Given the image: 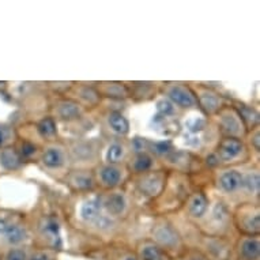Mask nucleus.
Here are the masks:
<instances>
[{
  "label": "nucleus",
  "mask_w": 260,
  "mask_h": 260,
  "mask_svg": "<svg viewBox=\"0 0 260 260\" xmlns=\"http://www.w3.org/2000/svg\"><path fill=\"white\" fill-rule=\"evenodd\" d=\"M153 236L155 244L165 252L171 251V249H177L180 247V236L172 226H157L154 229Z\"/></svg>",
  "instance_id": "f257e3e1"
},
{
  "label": "nucleus",
  "mask_w": 260,
  "mask_h": 260,
  "mask_svg": "<svg viewBox=\"0 0 260 260\" xmlns=\"http://www.w3.org/2000/svg\"><path fill=\"white\" fill-rule=\"evenodd\" d=\"M244 145L237 138H228L221 142L218 147V159L222 162H231L243 153Z\"/></svg>",
  "instance_id": "f03ea898"
},
{
  "label": "nucleus",
  "mask_w": 260,
  "mask_h": 260,
  "mask_svg": "<svg viewBox=\"0 0 260 260\" xmlns=\"http://www.w3.org/2000/svg\"><path fill=\"white\" fill-rule=\"evenodd\" d=\"M221 125L222 129L226 134H229L231 138L241 137L244 134L243 120H241L240 115H237L235 111H226L222 113Z\"/></svg>",
  "instance_id": "7ed1b4c3"
},
{
  "label": "nucleus",
  "mask_w": 260,
  "mask_h": 260,
  "mask_svg": "<svg viewBox=\"0 0 260 260\" xmlns=\"http://www.w3.org/2000/svg\"><path fill=\"white\" fill-rule=\"evenodd\" d=\"M237 255L240 260L260 259V240L257 237H245L239 243Z\"/></svg>",
  "instance_id": "20e7f679"
},
{
  "label": "nucleus",
  "mask_w": 260,
  "mask_h": 260,
  "mask_svg": "<svg viewBox=\"0 0 260 260\" xmlns=\"http://www.w3.org/2000/svg\"><path fill=\"white\" fill-rule=\"evenodd\" d=\"M168 95L172 100V104H176V105L183 108L193 107L195 103H197L193 94L187 87H184V86H172L171 89L168 90Z\"/></svg>",
  "instance_id": "39448f33"
},
{
  "label": "nucleus",
  "mask_w": 260,
  "mask_h": 260,
  "mask_svg": "<svg viewBox=\"0 0 260 260\" xmlns=\"http://www.w3.org/2000/svg\"><path fill=\"white\" fill-rule=\"evenodd\" d=\"M138 257L141 260H171L169 255L155 243H143L139 247Z\"/></svg>",
  "instance_id": "423d86ee"
},
{
  "label": "nucleus",
  "mask_w": 260,
  "mask_h": 260,
  "mask_svg": "<svg viewBox=\"0 0 260 260\" xmlns=\"http://www.w3.org/2000/svg\"><path fill=\"white\" fill-rule=\"evenodd\" d=\"M81 217L86 222H95L101 217V202L99 199L86 201L81 207Z\"/></svg>",
  "instance_id": "0eeeda50"
},
{
  "label": "nucleus",
  "mask_w": 260,
  "mask_h": 260,
  "mask_svg": "<svg viewBox=\"0 0 260 260\" xmlns=\"http://www.w3.org/2000/svg\"><path fill=\"white\" fill-rule=\"evenodd\" d=\"M162 183L164 181H162L161 175H149L139 181V188H141L142 192H145L146 195L154 197V195H158V192L161 191Z\"/></svg>",
  "instance_id": "6e6552de"
},
{
  "label": "nucleus",
  "mask_w": 260,
  "mask_h": 260,
  "mask_svg": "<svg viewBox=\"0 0 260 260\" xmlns=\"http://www.w3.org/2000/svg\"><path fill=\"white\" fill-rule=\"evenodd\" d=\"M241 180L243 176L240 175L237 171H229L225 172L219 179V185L225 192H235L241 187Z\"/></svg>",
  "instance_id": "1a4fd4ad"
},
{
  "label": "nucleus",
  "mask_w": 260,
  "mask_h": 260,
  "mask_svg": "<svg viewBox=\"0 0 260 260\" xmlns=\"http://www.w3.org/2000/svg\"><path fill=\"white\" fill-rule=\"evenodd\" d=\"M43 164L47 168H51V169H57V168L63 167V150L59 149V147H49V149L45 150L43 154Z\"/></svg>",
  "instance_id": "9d476101"
},
{
  "label": "nucleus",
  "mask_w": 260,
  "mask_h": 260,
  "mask_svg": "<svg viewBox=\"0 0 260 260\" xmlns=\"http://www.w3.org/2000/svg\"><path fill=\"white\" fill-rule=\"evenodd\" d=\"M100 177H101V181L105 187L113 188L119 185L120 180H121V171L117 167L107 165L100 172Z\"/></svg>",
  "instance_id": "9b49d317"
},
{
  "label": "nucleus",
  "mask_w": 260,
  "mask_h": 260,
  "mask_svg": "<svg viewBox=\"0 0 260 260\" xmlns=\"http://www.w3.org/2000/svg\"><path fill=\"white\" fill-rule=\"evenodd\" d=\"M207 207H209V201H207V198H206L203 193H195V195L191 198V201H189L188 210H189V213H191L192 217L201 218L206 214Z\"/></svg>",
  "instance_id": "f8f14e48"
},
{
  "label": "nucleus",
  "mask_w": 260,
  "mask_h": 260,
  "mask_svg": "<svg viewBox=\"0 0 260 260\" xmlns=\"http://www.w3.org/2000/svg\"><path fill=\"white\" fill-rule=\"evenodd\" d=\"M104 206L108 213L112 215H120L125 210V198L121 193H113L107 198V201L104 202Z\"/></svg>",
  "instance_id": "ddd939ff"
},
{
  "label": "nucleus",
  "mask_w": 260,
  "mask_h": 260,
  "mask_svg": "<svg viewBox=\"0 0 260 260\" xmlns=\"http://www.w3.org/2000/svg\"><path fill=\"white\" fill-rule=\"evenodd\" d=\"M0 164L2 167L9 169V171H14L17 169L21 165V158H19V154L15 151L11 147H7V149L2 150L0 153Z\"/></svg>",
  "instance_id": "4468645a"
},
{
  "label": "nucleus",
  "mask_w": 260,
  "mask_h": 260,
  "mask_svg": "<svg viewBox=\"0 0 260 260\" xmlns=\"http://www.w3.org/2000/svg\"><path fill=\"white\" fill-rule=\"evenodd\" d=\"M57 115L63 120H75L81 116V108L73 101H63L57 105Z\"/></svg>",
  "instance_id": "2eb2a0df"
},
{
  "label": "nucleus",
  "mask_w": 260,
  "mask_h": 260,
  "mask_svg": "<svg viewBox=\"0 0 260 260\" xmlns=\"http://www.w3.org/2000/svg\"><path fill=\"white\" fill-rule=\"evenodd\" d=\"M108 123H109L112 129L119 135H127L128 131H129L128 120L119 112H112L109 117H108Z\"/></svg>",
  "instance_id": "dca6fc26"
},
{
  "label": "nucleus",
  "mask_w": 260,
  "mask_h": 260,
  "mask_svg": "<svg viewBox=\"0 0 260 260\" xmlns=\"http://www.w3.org/2000/svg\"><path fill=\"white\" fill-rule=\"evenodd\" d=\"M5 236L10 244L18 245L26 239V231L19 225H9Z\"/></svg>",
  "instance_id": "f3484780"
},
{
  "label": "nucleus",
  "mask_w": 260,
  "mask_h": 260,
  "mask_svg": "<svg viewBox=\"0 0 260 260\" xmlns=\"http://www.w3.org/2000/svg\"><path fill=\"white\" fill-rule=\"evenodd\" d=\"M201 104L202 107L206 109V112L214 113V112H217L219 109V107H221V99L218 97L217 94L214 93H202Z\"/></svg>",
  "instance_id": "a211bd4d"
},
{
  "label": "nucleus",
  "mask_w": 260,
  "mask_h": 260,
  "mask_svg": "<svg viewBox=\"0 0 260 260\" xmlns=\"http://www.w3.org/2000/svg\"><path fill=\"white\" fill-rule=\"evenodd\" d=\"M70 183L73 184L74 187L78 188V189H89V188L93 187V179L91 176L86 175V173H74L71 177H70Z\"/></svg>",
  "instance_id": "6ab92c4d"
},
{
  "label": "nucleus",
  "mask_w": 260,
  "mask_h": 260,
  "mask_svg": "<svg viewBox=\"0 0 260 260\" xmlns=\"http://www.w3.org/2000/svg\"><path fill=\"white\" fill-rule=\"evenodd\" d=\"M259 185L260 179L257 172H251L247 176H244L243 180H241V187L245 188L251 193H257L259 192Z\"/></svg>",
  "instance_id": "aec40b11"
},
{
  "label": "nucleus",
  "mask_w": 260,
  "mask_h": 260,
  "mask_svg": "<svg viewBox=\"0 0 260 260\" xmlns=\"http://www.w3.org/2000/svg\"><path fill=\"white\" fill-rule=\"evenodd\" d=\"M151 165H153V158L150 157L149 154L141 153L138 154L137 158L134 159L133 169L137 172H146L149 171Z\"/></svg>",
  "instance_id": "412c9836"
},
{
  "label": "nucleus",
  "mask_w": 260,
  "mask_h": 260,
  "mask_svg": "<svg viewBox=\"0 0 260 260\" xmlns=\"http://www.w3.org/2000/svg\"><path fill=\"white\" fill-rule=\"evenodd\" d=\"M240 228L244 232H248V233H257L260 229L259 213L248 214V217L243 221V226H240Z\"/></svg>",
  "instance_id": "4be33fe9"
},
{
  "label": "nucleus",
  "mask_w": 260,
  "mask_h": 260,
  "mask_svg": "<svg viewBox=\"0 0 260 260\" xmlns=\"http://www.w3.org/2000/svg\"><path fill=\"white\" fill-rule=\"evenodd\" d=\"M124 153H125V150H124V146L120 145V143H113V145L109 146V149H108L107 153V159L109 164H117L120 162V159H123Z\"/></svg>",
  "instance_id": "5701e85b"
},
{
  "label": "nucleus",
  "mask_w": 260,
  "mask_h": 260,
  "mask_svg": "<svg viewBox=\"0 0 260 260\" xmlns=\"http://www.w3.org/2000/svg\"><path fill=\"white\" fill-rule=\"evenodd\" d=\"M39 133L41 134V137H52L56 134V124L53 121V119L51 117H47L40 121L39 124Z\"/></svg>",
  "instance_id": "b1692460"
},
{
  "label": "nucleus",
  "mask_w": 260,
  "mask_h": 260,
  "mask_svg": "<svg viewBox=\"0 0 260 260\" xmlns=\"http://www.w3.org/2000/svg\"><path fill=\"white\" fill-rule=\"evenodd\" d=\"M240 117H243L241 120H245L248 124H256L257 123V120H259V115H257V112L255 109H252V108H243V111H241V116Z\"/></svg>",
  "instance_id": "393cba45"
},
{
  "label": "nucleus",
  "mask_w": 260,
  "mask_h": 260,
  "mask_svg": "<svg viewBox=\"0 0 260 260\" xmlns=\"http://www.w3.org/2000/svg\"><path fill=\"white\" fill-rule=\"evenodd\" d=\"M73 154L75 155L77 158H90L93 155V150L91 147L87 145H79L77 147H74L73 149Z\"/></svg>",
  "instance_id": "a878e982"
},
{
  "label": "nucleus",
  "mask_w": 260,
  "mask_h": 260,
  "mask_svg": "<svg viewBox=\"0 0 260 260\" xmlns=\"http://www.w3.org/2000/svg\"><path fill=\"white\" fill-rule=\"evenodd\" d=\"M81 99H83L86 103L89 104H95L99 101V93L93 89H89V87H85V89L81 90Z\"/></svg>",
  "instance_id": "bb28decb"
},
{
  "label": "nucleus",
  "mask_w": 260,
  "mask_h": 260,
  "mask_svg": "<svg viewBox=\"0 0 260 260\" xmlns=\"http://www.w3.org/2000/svg\"><path fill=\"white\" fill-rule=\"evenodd\" d=\"M157 111L159 112L162 116L167 117L168 115L173 113L175 107H173V104H172L171 101H168V100H161V101H158L157 103Z\"/></svg>",
  "instance_id": "cd10ccee"
},
{
  "label": "nucleus",
  "mask_w": 260,
  "mask_h": 260,
  "mask_svg": "<svg viewBox=\"0 0 260 260\" xmlns=\"http://www.w3.org/2000/svg\"><path fill=\"white\" fill-rule=\"evenodd\" d=\"M3 260H29L27 259V255L23 249H19V248H14V249H10L7 253H6L5 259Z\"/></svg>",
  "instance_id": "c85d7f7f"
},
{
  "label": "nucleus",
  "mask_w": 260,
  "mask_h": 260,
  "mask_svg": "<svg viewBox=\"0 0 260 260\" xmlns=\"http://www.w3.org/2000/svg\"><path fill=\"white\" fill-rule=\"evenodd\" d=\"M107 93L111 94V95H117V97H125L127 95V90L125 87L119 83H108Z\"/></svg>",
  "instance_id": "c756f323"
},
{
  "label": "nucleus",
  "mask_w": 260,
  "mask_h": 260,
  "mask_svg": "<svg viewBox=\"0 0 260 260\" xmlns=\"http://www.w3.org/2000/svg\"><path fill=\"white\" fill-rule=\"evenodd\" d=\"M44 231L48 236H51V239H53V241H55L53 244L56 245V240L59 241V225L56 222H48L47 226L44 228Z\"/></svg>",
  "instance_id": "7c9ffc66"
},
{
  "label": "nucleus",
  "mask_w": 260,
  "mask_h": 260,
  "mask_svg": "<svg viewBox=\"0 0 260 260\" xmlns=\"http://www.w3.org/2000/svg\"><path fill=\"white\" fill-rule=\"evenodd\" d=\"M153 151H155L157 154H168L172 151V145L169 142H157L153 145Z\"/></svg>",
  "instance_id": "2f4dec72"
},
{
  "label": "nucleus",
  "mask_w": 260,
  "mask_h": 260,
  "mask_svg": "<svg viewBox=\"0 0 260 260\" xmlns=\"http://www.w3.org/2000/svg\"><path fill=\"white\" fill-rule=\"evenodd\" d=\"M205 123L202 121V120H193V121H189L188 123V128L191 129L192 133H197V131H201L202 128H203Z\"/></svg>",
  "instance_id": "473e14b6"
},
{
  "label": "nucleus",
  "mask_w": 260,
  "mask_h": 260,
  "mask_svg": "<svg viewBox=\"0 0 260 260\" xmlns=\"http://www.w3.org/2000/svg\"><path fill=\"white\" fill-rule=\"evenodd\" d=\"M35 151L36 147L33 145H30V143H23V145H22V154L26 155V157H30Z\"/></svg>",
  "instance_id": "72a5a7b5"
},
{
  "label": "nucleus",
  "mask_w": 260,
  "mask_h": 260,
  "mask_svg": "<svg viewBox=\"0 0 260 260\" xmlns=\"http://www.w3.org/2000/svg\"><path fill=\"white\" fill-rule=\"evenodd\" d=\"M145 143H146L145 139H139V138H137V139L134 141V146H135V149L137 150H143Z\"/></svg>",
  "instance_id": "f704fd0d"
},
{
  "label": "nucleus",
  "mask_w": 260,
  "mask_h": 260,
  "mask_svg": "<svg viewBox=\"0 0 260 260\" xmlns=\"http://www.w3.org/2000/svg\"><path fill=\"white\" fill-rule=\"evenodd\" d=\"M7 226L9 223L5 221V219H0V236H5L6 231H7Z\"/></svg>",
  "instance_id": "c9c22d12"
},
{
  "label": "nucleus",
  "mask_w": 260,
  "mask_h": 260,
  "mask_svg": "<svg viewBox=\"0 0 260 260\" xmlns=\"http://www.w3.org/2000/svg\"><path fill=\"white\" fill-rule=\"evenodd\" d=\"M184 260H209V259H206V257H203V256L193 255V256H188L187 259H184Z\"/></svg>",
  "instance_id": "e433bc0d"
},
{
  "label": "nucleus",
  "mask_w": 260,
  "mask_h": 260,
  "mask_svg": "<svg viewBox=\"0 0 260 260\" xmlns=\"http://www.w3.org/2000/svg\"><path fill=\"white\" fill-rule=\"evenodd\" d=\"M253 143H255V149L259 150V133L255 134V138H253Z\"/></svg>",
  "instance_id": "4c0bfd02"
},
{
  "label": "nucleus",
  "mask_w": 260,
  "mask_h": 260,
  "mask_svg": "<svg viewBox=\"0 0 260 260\" xmlns=\"http://www.w3.org/2000/svg\"><path fill=\"white\" fill-rule=\"evenodd\" d=\"M123 260H141L138 256H128V257H125V259Z\"/></svg>",
  "instance_id": "58836bf2"
},
{
  "label": "nucleus",
  "mask_w": 260,
  "mask_h": 260,
  "mask_svg": "<svg viewBox=\"0 0 260 260\" xmlns=\"http://www.w3.org/2000/svg\"><path fill=\"white\" fill-rule=\"evenodd\" d=\"M30 260H47V257H45V256H36V257H33V259Z\"/></svg>",
  "instance_id": "ea45409f"
},
{
  "label": "nucleus",
  "mask_w": 260,
  "mask_h": 260,
  "mask_svg": "<svg viewBox=\"0 0 260 260\" xmlns=\"http://www.w3.org/2000/svg\"><path fill=\"white\" fill-rule=\"evenodd\" d=\"M3 143V133H2V129H0V145Z\"/></svg>",
  "instance_id": "a19ab883"
}]
</instances>
